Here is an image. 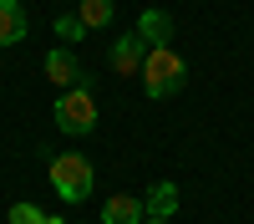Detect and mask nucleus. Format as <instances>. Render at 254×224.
I'll list each match as a JSON object with an SVG mask.
<instances>
[{"label": "nucleus", "instance_id": "obj_1", "mask_svg": "<svg viewBox=\"0 0 254 224\" xmlns=\"http://www.w3.org/2000/svg\"><path fill=\"white\" fill-rule=\"evenodd\" d=\"M188 81V61L173 51V46H147V61H142V87L153 102H168L178 97Z\"/></svg>", "mask_w": 254, "mask_h": 224}, {"label": "nucleus", "instance_id": "obj_2", "mask_svg": "<svg viewBox=\"0 0 254 224\" xmlns=\"http://www.w3.org/2000/svg\"><path fill=\"white\" fill-rule=\"evenodd\" d=\"M92 183H97V168L87 153H51V189L66 204L92 199Z\"/></svg>", "mask_w": 254, "mask_h": 224}, {"label": "nucleus", "instance_id": "obj_3", "mask_svg": "<svg viewBox=\"0 0 254 224\" xmlns=\"http://www.w3.org/2000/svg\"><path fill=\"white\" fill-rule=\"evenodd\" d=\"M51 122H56L66 138L92 133V128H97V97H92V87H71V92H61L56 107H51Z\"/></svg>", "mask_w": 254, "mask_h": 224}, {"label": "nucleus", "instance_id": "obj_4", "mask_svg": "<svg viewBox=\"0 0 254 224\" xmlns=\"http://www.w3.org/2000/svg\"><path fill=\"white\" fill-rule=\"evenodd\" d=\"M41 72H46V81L51 87H87V72H81V56L71 51V46H56L46 61H41Z\"/></svg>", "mask_w": 254, "mask_h": 224}, {"label": "nucleus", "instance_id": "obj_5", "mask_svg": "<svg viewBox=\"0 0 254 224\" xmlns=\"http://www.w3.org/2000/svg\"><path fill=\"white\" fill-rule=\"evenodd\" d=\"M142 61H147V41H142L137 31L117 36V46H112V72H117V76H132V72H142Z\"/></svg>", "mask_w": 254, "mask_h": 224}, {"label": "nucleus", "instance_id": "obj_6", "mask_svg": "<svg viewBox=\"0 0 254 224\" xmlns=\"http://www.w3.org/2000/svg\"><path fill=\"white\" fill-rule=\"evenodd\" d=\"M137 36L147 41V46H173V15H168L163 5H147L142 20H137Z\"/></svg>", "mask_w": 254, "mask_h": 224}, {"label": "nucleus", "instance_id": "obj_7", "mask_svg": "<svg viewBox=\"0 0 254 224\" xmlns=\"http://www.w3.org/2000/svg\"><path fill=\"white\" fill-rule=\"evenodd\" d=\"M142 209H147V219H173L178 214V183L173 178H158L153 189L142 194Z\"/></svg>", "mask_w": 254, "mask_h": 224}, {"label": "nucleus", "instance_id": "obj_8", "mask_svg": "<svg viewBox=\"0 0 254 224\" xmlns=\"http://www.w3.org/2000/svg\"><path fill=\"white\" fill-rule=\"evenodd\" d=\"M142 219H147V209L137 194H112L102 204V224H142Z\"/></svg>", "mask_w": 254, "mask_h": 224}, {"label": "nucleus", "instance_id": "obj_9", "mask_svg": "<svg viewBox=\"0 0 254 224\" xmlns=\"http://www.w3.org/2000/svg\"><path fill=\"white\" fill-rule=\"evenodd\" d=\"M26 41V5L20 0H0V46Z\"/></svg>", "mask_w": 254, "mask_h": 224}, {"label": "nucleus", "instance_id": "obj_10", "mask_svg": "<svg viewBox=\"0 0 254 224\" xmlns=\"http://www.w3.org/2000/svg\"><path fill=\"white\" fill-rule=\"evenodd\" d=\"M112 15H117V0H81V5H76V20H81L87 31L112 26Z\"/></svg>", "mask_w": 254, "mask_h": 224}, {"label": "nucleus", "instance_id": "obj_11", "mask_svg": "<svg viewBox=\"0 0 254 224\" xmlns=\"http://www.w3.org/2000/svg\"><path fill=\"white\" fill-rule=\"evenodd\" d=\"M5 219L10 224H46V209H41V204H10Z\"/></svg>", "mask_w": 254, "mask_h": 224}, {"label": "nucleus", "instance_id": "obj_12", "mask_svg": "<svg viewBox=\"0 0 254 224\" xmlns=\"http://www.w3.org/2000/svg\"><path fill=\"white\" fill-rule=\"evenodd\" d=\"M56 36H61V41L71 46V41H81V36H87V26H81L76 15H56Z\"/></svg>", "mask_w": 254, "mask_h": 224}, {"label": "nucleus", "instance_id": "obj_13", "mask_svg": "<svg viewBox=\"0 0 254 224\" xmlns=\"http://www.w3.org/2000/svg\"><path fill=\"white\" fill-rule=\"evenodd\" d=\"M142 224H173V219H142Z\"/></svg>", "mask_w": 254, "mask_h": 224}]
</instances>
